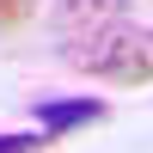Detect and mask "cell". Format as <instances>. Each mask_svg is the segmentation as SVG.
Segmentation results:
<instances>
[{
    "instance_id": "cell-3",
    "label": "cell",
    "mask_w": 153,
    "mask_h": 153,
    "mask_svg": "<svg viewBox=\"0 0 153 153\" xmlns=\"http://www.w3.org/2000/svg\"><path fill=\"white\" fill-rule=\"evenodd\" d=\"M86 12H92V25H104L110 12H117V0H68V6H61V19H68V25H80Z\"/></svg>"
},
{
    "instance_id": "cell-1",
    "label": "cell",
    "mask_w": 153,
    "mask_h": 153,
    "mask_svg": "<svg viewBox=\"0 0 153 153\" xmlns=\"http://www.w3.org/2000/svg\"><path fill=\"white\" fill-rule=\"evenodd\" d=\"M68 68L110 80V86H147L153 80V25H129V19L92 25L68 43Z\"/></svg>"
},
{
    "instance_id": "cell-4",
    "label": "cell",
    "mask_w": 153,
    "mask_h": 153,
    "mask_svg": "<svg viewBox=\"0 0 153 153\" xmlns=\"http://www.w3.org/2000/svg\"><path fill=\"white\" fill-rule=\"evenodd\" d=\"M37 6H43V0H0V25L12 31V25H25V19H31Z\"/></svg>"
},
{
    "instance_id": "cell-2",
    "label": "cell",
    "mask_w": 153,
    "mask_h": 153,
    "mask_svg": "<svg viewBox=\"0 0 153 153\" xmlns=\"http://www.w3.org/2000/svg\"><path fill=\"white\" fill-rule=\"evenodd\" d=\"M104 110L110 104L92 98V92H86V98H49V104H37V123H43V135L55 141V135H74V129H86V123H98Z\"/></svg>"
},
{
    "instance_id": "cell-5",
    "label": "cell",
    "mask_w": 153,
    "mask_h": 153,
    "mask_svg": "<svg viewBox=\"0 0 153 153\" xmlns=\"http://www.w3.org/2000/svg\"><path fill=\"white\" fill-rule=\"evenodd\" d=\"M49 135H0V153H37Z\"/></svg>"
}]
</instances>
